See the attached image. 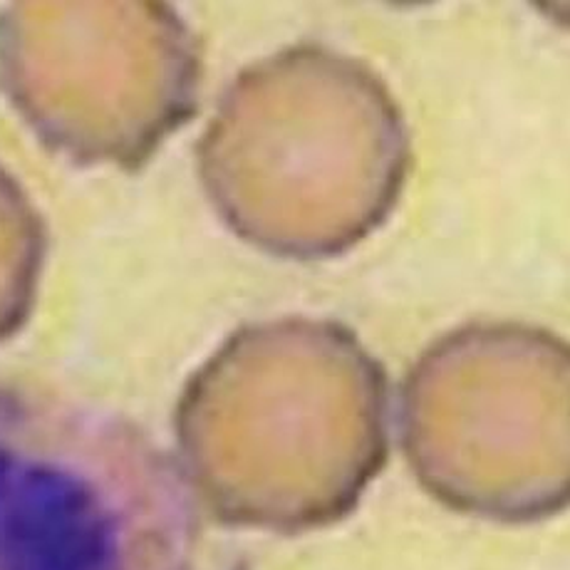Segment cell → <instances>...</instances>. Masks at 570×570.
<instances>
[{"mask_svg": "<svg viewBox=\"0 0 570 570\" xmlns=\"http://www.w3.org/2000/svg\"><path fill=\"white\" fill-rule=\"evenodd\" d=\"M202 46L167 3H10L0 90L55 155L137 169L196 112Z\"/></svg>", "mask_w": 570, "mask_h": 570, "instance_id": "obj_1", "label": "cell"}, {"mask_svg": "<svg viewBox=\"0 0 570 570\" xmlns=\"http://www.w3.org/2000/svg\"><path fill=\"white\" fill-rule=\"evenodd\" d=\"M321 60L323 48L303 46L250 65L226 90L196 147L202 186L224 224L283 258L327 256L317 194L347 186L357 147L410 141L404 122L340 135L337 127L355 112L317 115Z\"/></svg>", "mask_w": 570, "mask_h": 570, "instance_id": "obj_2", "label": "cell"}, {"mask_svg": "<svg viewBox=\"0 0 570 570\" xmlns=\"http://www.w3.org/2000/svg\"><path fill=\"white\" fill-rule=\"evenodd\" d=\"M46 224L13 174L0 164V340L30 317L46 263Z\"/></svg>", "mask_w": 570, "mask_h": 570, "instance_id": "obj_3", "label": "cell"}]
</instances>
